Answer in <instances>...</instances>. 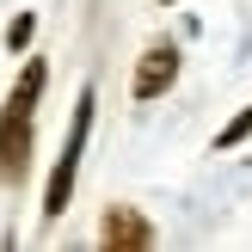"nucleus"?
<instances>
[{"label":"nucleus","mask_w":252,"mask_h":252,"mask_svg":"<svg viewBox=\"0 0 252 252\" xmlns=\"http://www.w3.org/2000/svg\"><path fill=\"white\" fill-rule=\"evenodd\" d=\"M43 62H25L19 86L0 105V185H25L31 172V135H37V98H43Z\"/></svg>","instance_id":"1"},{"label":"nucleus","mask_w":252,"mask_h":252,"mask_svg":"<svg viewBox=\"0 0 252 252\" xmlns=\"http://www.w3.org/2000/svg\"><path fill=\"white\" fill-rule=\"evenodd\" d=\"M93 86L80 93V105H74V129H68V142H62V160H56V172H49V191H43V216L56 221L62 209H68V197H74V179H80V148H86V129H93Z\"/></svg>","instance_id":"2"},{"label":"nucleus","mask_w":252,"mask_h":252,"mask_svg":"<svg viewBox=\"0 0 252 252\" xmlns=\"http://www.w3.org/2000/svg\"><path fill=\"white\" fill-rule=\"evenodd\" d=\"M98 246L105 252H148L154 246V221L142 209H129V203H111L105 221H98Z\"/></svg>","instance_id":"3"},{"label":"nucleus","mask_w":252,"mask_h":252,"mask_svg":"<svg viewBox=\"0 0 252 252\" xmlns=\"http://www.w3.org/2000/svg\"><path fill=\"white\" fill-rule=\"evenodd\" d=\"M172 80H179V43H166V37H160V43H148V49H142V62H135V80H129V93L148 105V98L172 93Z\"/></svg>","instance_id":"4"},{"label":"nucleus","mask_w":252,"mask_h":252,"mask_svg":"<svg viewBox=\"0 0 252 252\" xmlns=\"http://www.w3.org/2000/svg\"><path fill=\"white\" fill-rule=\"evenodd\" d=\"M246 135H252V105H246V111H240V117H234V123H228L221 135H216V148H240Z\"/></svg>","instance_id":"5"},{"label":"nucleus","mask_w":252,"mask_h":252,"mask_svg":"<svg viewBox=\"0 0 252 252\" xmlns=\"http://www.w3.org/2000/svg\"><path fill=\"white\" fill-rule=\"evenodd\" d=\"M31 31H37V19H31V12H19V19L6 25V49H25V43H31Z\"/></svg>","instance_id":"6"}]
</instances>
